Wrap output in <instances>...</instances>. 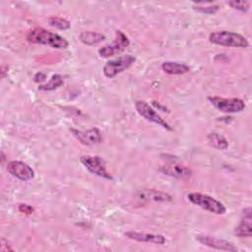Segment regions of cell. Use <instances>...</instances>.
<instances>
[{
  "mask_svg": "<svg viewBox=\"0 0 252 252\" xmlns=\"http://www.w3.org/2000/svg\"><path fill=\"white\" fill-rule=\"evenodd\" d=\"M26 38L28 42L32 44L48 45L57 49L68 47V41L58 33L49 32L43 28H34L28 32Z\"/></svg>",
  "mask_w": 252,
  "mask_h": 252,
  "instance_id": "cell-1",
  "label": "cell"
},
{
  "mask_svg": "<svg viewBox=\"0 0 252 252\" xmlns=\"http://www.w3.org/2000/svg\"><path fill=\"white\" fill-rule=\"evenodd\" d=\"M209 41L214 44L228 46V47H248L249 42L240 33L229 31H219L212 32L209 35Z\"/></svg>",
  "mask_w": 252,
  "mask_h": 252,
  "instance_id": "cell-2",
  "label": "cell"
},
{
  "mask_svg": "<svg viewBox=\"0 0 252 252\" xmlns=\"http://www.w3.org/2000/svg\"><path fill=\"white\" fill-rule=\"evenodd\" d=\"M187 198L194 205L202 208L203 210L209 211L211 213H214L217 215H224L226 212L224 205L210 195L192 192L187 195Z\"/></svg>",
  "mask_w": 252,
  "mask_h": 252,
  "instance_id": "cell-3",
  "label": "cell"
},
{
  "mask_svg": "<svg viewBox=\"0 0 252 252\" xmlns=\"http://www.w3.org/2000/svg\"><path fill=\"white\" fill-rule=\"evenodd\" d=\"M209 101L218 110L226 113H237L245 109L246 104L240 98H223L220 96H209Z\"/></svg>",
  "mask_w": 252,
  "mask_h": 252,
  "instance_id": "cell-4",
  "label": "cell"
},
{
  "mask_svg": "<svg viewBox=\"0 0 252 252\" xmlns=\"http://www.w3.org/2000/svg\"><path fill=\"white\" fill-rule=\"evenodd\" d=\"M135 61L136 57L131 54L123 55L118 58L112 59L106 62V64L103 66V74L107 78H114L119 73L128 69Z\"/></svg>",
  "mask_w": 252,
  "mask_h": 252,
  "instance_id": "cell-5",
  "label": "cell"
},
{
  "mask_svg": "<svg viewBox=\"0 0 252 252\" xmlns=\"http://www.w3.org/2000/svg\"><path fill=\"white\" fill-rule=\"evenodd\" d=\"M81 162L83 165L93 174L102 177L107 180H111L112 176L106 170L105 161L98 156H83L81 157Z\"/></svg>",
  "mask_w": 252,
  "mask_h": 252,
  "instance_id": "cell-6",
  "label": "cell"
},
{
  "mask_svg": "<svg viewBox=\"0 0 252 252\" xmlns=\"http://www.w3.org/2000/svg\"><path fill=\"white\" fill-rule=\"evenodd\" d=\"M135 107L138 113L142 117H144L146 120L156 123L168 131H172V127L158 112H156V110L153 109L147 102L143 100H137L135 102Z\"/></svg>",
  "mask_w": 252,
  "mask_h": 252,
  "instance_id": "cell-7",
  "label": "cell"
},
{
  "mask_svg": "<svg viewBox=\"0 0 252 252\" xmlns=\"http://www.w3.org/2000/svg\"><path fill=\"white\" fill-rule=\"evenodd\" d=\"M129 45L128 37L121 32L116 31L115 38L112 43L104 45L98 49V54L101 57H110L123 51Z\"/></svg>",
  "mask_w": 252,
  "mask_h": 252,
  "instance_id": "cell-8",
  "label": "cell"
},
{
  "mask_svg": "<svg viewBox=\"0 0 252 252\" xmlns=\"http://www.w3.org/2000/svg\"><path fill=\"white\" fill-rule=\"evenodd\" d=\"M7 170L12 176L22 181H28L34 177L33 169L28 163L21 160L9 161L7 164Z\"/></svg>",
  "mask_w": 252,
  "mask_h": 252,
  "instance_id": "cell-9",
  "label": "cell"
},
{
  "mask_svg": "<svg viewBox=\"0 0 252 252\" xmlns=\"http://www.w3.org/2000/svg\"><path fill=\"white\" fill-rule=\"evenodd\" d=\"M196 239L201 244L208 246L210 248H213V249L228 251V252H236L238 250L237 247H235L231 242L224 240V239L218 238V237H214L211 235L198 234V235H196Z\"/></svg>",
  "mask_w": 252,
  "mask_h": 252,
  "instance_id": "cell-10",
  "label": "cell"
},
{
  "mask_svg": "<svg viewBox=\"0 0 252 252\" xmlns=\"http://www.w3.org/2000/svg\"><path fill=\"white\" fill-rule=\"evenodd\" d=\"M74 136L84 145H95L101 142V132L97 128H92L87 131H81L76 129H71Z\"/></svg>",
  "mask_w": 252,
  "mask_h": 252,
  "instance_id": "cell-11",
  "label": "cell"
},
{
  "mask_svg": "<svg viewBox=\"0 0 252 252\" xmlns=\"http://www.w3.org/2000/svg\"><path fill=\"white\" fill-rule=\"evenodd\" d=\"M158 169L163 174L171 176V177H174V178H178V179L188 178L192 174L191 169H189L188 167H186V166H184L182 164L175 163V162L165 163V164L159 166Z\"/></svg>",
  "mask_w": 252,
  "mask_h": 252,
  "instance_id": "cell-12",
  "label": "cell"
},
{
  "mask_svg": "<svg viewBox=\"0 0 252 252\" xmlns=\"http://www.w3.org/2000/svg\"><path fill=\"white\" fill-rule=\"evenodd\" d=\"M137 199L141 202L148 203L151 201L154 202H171L172 197L162 191L156 189H143L137 193Z\"/></svg>",
  "mask_w": 252,
  "mask_h": 252,
  "instance_id": "cell-13",
  "label": "cell"
},
{
  "mask_svg": "<svg viewBox=\"0 0 252 252\" xmlns=\"http://www.w3.org/2000/svg\"><path fill=\"white\" fill-rule=\"evenodd\" d=\"M234 234L238 237H250L252 235L251 209L249 207L243 210L242 219L239 224L235 227Z\"/></svg>",
  "mask_w": 252,
  "mask_h": 252,
  "instance_id": "cell-14",
  "label": "cell"
},
{
  "mask_svg": "<svg viewBox=\"0 0 252 252\" xmlns=\"http://www.w3.org/2000/svg\"><path fill=\"white\" fill-rule=\"evenodd\" d=\"M124 235L138 242H152L159 245H162L165 243V237L161 234L138 232V231H127L124 233Z\"/></svg>",
  "mask_w": 252,
  "mask_h": 252,
  "instance_id": "cell-15",
  "label": "cell"
},
{
  "mask_svg": "<svg viewBox=\"0 0 252 252\" xmlns=\"http://www.w3.org/2000/svg\"><path fill=\"white\" fill-rule=\"evenodd\" d=\"M161 69L170 75H182L190 71V67L185 63L175 61H165L161 64Z\"/></svg>",
  "mask_w": 252,
  "mask_h": 252,
  "instance_id": "cell-16",
  "label": "cell"
},
{
  "mask_svg": "<svg viewBox=\"0 0 252 252\" xmlns=\"http://www.w3.org/2000/svg\"><path fill=\"white\" fill-rule=\"evenodd\" d=\"M80 40L86 44V45H95L105 39V35L97 32H93V31H85L82 32L79 35Z\"/></svg>",
  "mask_w": 252,
  "mask_h": 252,
  "instance_id": "cell-17",
  "label": "cell"
},
{
  "mask_svg": "<svg viewBox=\"0 0 252 252\" xmlns=\"http://www.w3.org/2000/svg\"><path fill=\"white\" fill-rule=\"evenodd\" d=\"M207 138H208L209 144L218 150H226L228 148L227 140L222 135L217 132L210 133Z\"/></svg>",
  "mask_w": 252,
  "mask_h": 252,
  "instance_id": "cell-18",
  "label": "cell"
},
{
  "mask_svg": "<svg viewBox=\"0 0 252 252\" xmlns=\"http://www.w3.org/2000/svg\"><path fill=\"white\" fill-rule=\"evenodd\" d=\"M193 9L203 14H215L219 11L220 6L213 3L199 2V3H193Z\"/></svg>",
  "mask_w": 252,
  "mask_h": 252,
  "instance_id": "cell-19",
  "label": "cell"
},
{
  "mask_svg": "<svg viewBox=\"0 0 252 252\" xmlns=\"http://www.w3.org/2000/svg\"><path fill=\"white\" fill-rule=\"evenodd\" d=\"M62 85H63V77L61 75L55 74V75H53L50 78V80L46 84L39 85L38 90H41V91H53V90L59 88Z\"/></svg>",
  "mask_w": 252,
  "mask_h": 252,
  "instance_id": "cell-20",
  "label": "cell"
},
{
  "mask_svg": "<svg viewBox=\"0 0 252 252\" xmlns=\"http://www.w3.org/2000/svg\"><path fill=\"white\" fill-rule=\"evenodd\" d=\"M48 24L53 27V28H56L58 30H68L70 29V22L67 21L66 19H63L61 17H55V16H52L50 18H48Z\"/></svg>",
  "mask_w": 252,
  "mask_h": 252,
  "instance_id": "cell-21",
  "label": "cell"
},
{
  "mask_svg": "<svg viewBox=\"0 0 252 252\" xmlns=\"http://www.w3.org/2000/svg\"><path fill=\"white\" fill-rule=\"evenodd\" d=\"M227 5H229L233 9L241 11V12H247L250 7V3L246 2V1H240V2L229 1V2H227Z\"/></svg>",
  "mask_w": 252,
  "mask_h": 252,
  "instance_id": "cell-22",
  "label": "cell"
},
{
  "mask_svg": "<svg viewBox=\"0 0 252 252\" xmlns=\"http://www.w3.org/2000/svg\"><path fill=\"white\" fill-rule=\"evenodd\" d=\"M18 209L21 213H24V214H27V215H31L33 212V208L30 205H27V204H20Z\"/></svg>",
  "mask_w": 252,
  "mask_h": 252,
  "instance_id": "cell-23",
  "label": "cell"
},
{
  "mask_svg": "<svg viewBox=\"0 0 252 252\" xmlns=\"http://www.w3.org/2000/svg\"><path fill=\"white\" fill-rule=\"evenodd\" d=\"M1 251L2 252L13 251V248L8 244V241L5 238H1Z\"/></svg>",
  "mask_w": 252,
  "mask_h": 252,
  "instance_id": "cell-24",
  "label": "cell"
},
{
  "mask_svg": "<svg viewBox=\"0 0 252 252\" xmlns=\"http://www.w3.org/2000/svg\"><path fill=\"white\" fill-rule=\"evenodd\" d=\"M46 79V76H45V74L44 73H41V72H38V73H36L35 75H34V77H33V81L35 82V83H39V82H42V81H44Z\"/></svg>",
  "mask_w": 252,
  "mask_h": 252,
  "instance_id": "cell-25",
  "label": "cell"
},
{
  "mask_svg": "<svg viewBox=\"0 0 252 252\" xmlns=\"http://www.w3.org/2000/svg\"><path fill=\"white\" fill-rule=\"evenodd\" d=\"M6 67H7V66H2V67H1V77H2V78H4V77L6 76V70H5Z\"/></svg>",
  "mask_w": 252,
  "mask_h": 252,
  "instance_id": "cell-26",
  "label": "cell"
}]
</instances>
